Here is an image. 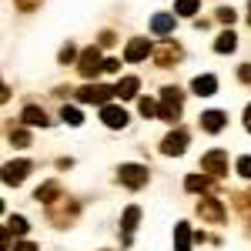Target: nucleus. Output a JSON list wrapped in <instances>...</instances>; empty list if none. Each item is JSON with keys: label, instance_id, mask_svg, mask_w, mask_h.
I'll return each instance as SVG.
<instances>
[{"label": "nucleus", "instance_id": "1", "mask_svg": "<svg viewBox=\"0 0 251 251\" xmlns=\"http://www.w3.org/2000/svg\"><path fill=\"white\" fill-rule=\"evenodd\" d=\"M117 177H121L124 188L137 191V188L148 184V168H144V164H121V168H117Z\"/></svg>", "mask_w": 251, "mask_h": 251}, {"label": "nucleus", "instance_id": "2", "mask_svg": "<svg viewBox=\"0 0 251 251\" xmlns=\"http://www.w3.org/2000/svg\"><path fill=\"white\" fill-rule=\"evenodd\" d=\"M114 94H117V87H107V84H87V87L77 91V97L84 104H107Z\"/></svg>", "mask_w": 251, "mask_h": 251}, {"label": "nucleus", "instance_id": "3", "mask_svg": "<svg viewBox=\"0 0 251 251\" xmlns=\"http://www.w3.org/2000/svg\"><path fill=\"white\" fill-rule=\"evenodd\" d=\"M201 168H204V174H211V177H225L228 174V154L225 151H208V154L201 157Z\"/></svg>", "mask_w": 251, "mask_h": 251}, {"label": "nucleus", "instance_id": "4", "mask_svg": "<svg viewBox=\"0 0 251 251\" xmlns=\"http://www.w3.org/2000/svg\"><path fill=\"white\" fill-rule=\"evenodd\" d=\"M148 54H154V44L148 37H134L127 44V50H124V60H131V64H141V60L148 57Z\"/></svg>", "mask_w": 251, "mask_h": 251}, {"label": "nucleus", "instance_id": "5", "mask_svg": "<svg viewBox=\"0 0 251 251\" xmlns=\"http://www.w3.org/2000/svg\"><path fill=\"white\" fill-rule=\"evenodd\" d=\"M104 64H107V60H100V50H97V47H87V50L80 54V74H84V77H94L97 71H104Z\"/></svg>", "mask_w": 251, "mask_h": 251}, {"label": "nucleus", "instance_id": "6", "mask_svg": "<svg viewBox=\"0 0 251 251\" xmlns=\"http://www.w3.org/2000/svg\"><path fill=\"white\" fill-rule=\"evenodd\" d=\"M184 148H188V134H184V131H171V134L161 141V151H164L168 157L184 154Z\"/></svg>", "mask_w": 251, "mask_h": 251}, {"label": "nucleus", "instance_id": "7", "mask_svg": "<svg viewBox=\"0 0 251 251\" xmlns=\"http://www.w3.org/2000/svg\"><path fill=\"white\" fill-rule=\"evenodd\" d=\"M27 171H30V161H10V164L3 168V184H7V188L20 184V181L27 177Z\"/></svg>", "mask_w": 251, "mask_h": 251}, {"label": "nucleus", "instance_id": "8", "mask_svg": "<svg viewBox=\"0 0 251 251\" xmlns=\"http://www.w3.org/2000/svg\"><path fill=\"white\" fill-rule=\"evenodd\" d=\"M154 60L161 67H171V64L181 60V47L177 44H161V47H154Z\"/></svg>", "mask_w": 251, "mask_h": 251}, {"label": "nucleus", "instance_id": "9", "mask_svg": "<svg viewBox=\"0 0 251 251\" xmlns=\"http://www.w3.org/2000/svg\"><path fill=\"white\" fill-rule=\"evenodd\" d=\"M100 121H104L107 127H124V124H127V111H124V107L104 104V107H100Z\"/></svg>", "mask_w": 251, "mask_h": 251}, {"label": "nucleus", "instance_id": "10", "mask_svg": "<svg viewBox=\"0 0 251 251\" xmlns=\"http://www.w3.org/2000/svg\"><path fill=\"white\" fill-rule=\"evenodd\" d=\"M225 124H228V114H225V111H204V114H201V127H204L208 134H218Z\"/></svg>", "mask_w": 251, "mask_h": 251}, {"label": "nucleus", "instance_id": "11", "mask_svg": "<svg viewBox=\"0 0 251 251\" xmlns=\"http://www.w3.org/2000/svg\"><path fill=\"white\" fill-rule=\"evenodd\" d=\"M184 184H188V191H194V194H208L214 188V184H211V174H188V177H184Z\"/></svg>", "mask_w": 251, "mask_h": 251}, {"label": "nucleus", "instance_id": "12", "mask_svg": "<svg viewBox=\"0 0 251 251\" xmlns=\"http://www.w3.org/2000/svg\"><path fill=\"white\" fill-rule=\"evenodd\" d=\"M191 91H194L198 97H211L214 91H218V80H214L211 74H201V77L191 80Z\"/></svg>", "mask_w": 251, "mask_h": 251}, {"label": "nucleus", "instance_id": "13", "mask_svg": "<svg viewBox=\"0 0 251 251\" xmlns=\"http://www.w3.org/2000/svg\"><path fill=\"white\" fill-rule=\"evenodd\" d=\"M174 251H191V228H188V221H177V228H174Z\"/></svg>", "mask_w": 251, "mask_h": 251}, {"label": "nucleus", "instance_id": "14", "mask_svg": "<svg viewBox=\"0 0 251 251\" xmlns=\"http://www.w3.org/2000/svg\"><path fill=\"white\" fill-rule=\"evenodd\" d=\"M198 214H201L204 221H221V218H225V208H221L218 201H201V204H198Z\"/></svg>", "mask_w": 251, "mask_h": 251}, {"label": "nucleus", "instance_id": "15", "mask_svg": "<svg viewBox=\"0 0 251 251\" xmlns=\"http://www.w3.org/2000/svg\"><path fill=\"white\" fill-rule=\"evenodd\" d=\"M151 27H154V34H161V37H168L174 30V17L171 14H154V20H151Z\"/></svg>", "mask_w": 251, "mask_h": 251}, {"label": "nucleus", "instance_id": "16", "mask_svg": "<svg viewBox=\"0 0 251 251\" xmlns=\"http://www.w3.org/2000/svg\"><path fill=\"white\" fill-rule=\"evenodd\" d=\"M234 47H238V37H234V30H225L221 37L214 40V50H218V54H231Z\"/></svg>", "mask_w": 251, "mask_h": 251}, {"label": "nucleus", "instance_id": "17", "mask_svg": "<svg viewBox=\"0 0 251 251\" xmlns=\"http://www.w3.org/2000/svg\"><path fill=\"white\" fill-rule=\"evenodd\" d=\"M137 221H141V211L137 208H127L124 211V245H131V231L137 228Z\"/></svg>", "mask_w": 251, "mask_h": 251}, {"label": "nucleus", "instance_id": "18", "mask_svg": "<svg viewBox=\"0 0 251 251\" xmlns=\"http://www.w3.org/2000/svg\"><path fill=\"white\" fill-rule=\"evenodd\" d=\"M114 87H117V97H121V100H127V97H134V94H137L141 80H137V77H124L121 84H114Z\"/></svg>", "mask_w": 251, "mask_h": 251}, {"label": "nucleus", "instance_id": "19", "mask_svg": "<svg viewBox=\"0 0 251 251\" xmlns=\"http://www.w3.org/2000/svg\"><path fill=\"white\" fill-rule=\"evenodd\" d=\"M198 7H201V0H177V3H174V14H181V17H194Z\"/></svg>", "mask_w": 251, "mask_h": 251}, {"label": "nucleus", "instance_id": "20", "mask_svg": "<svg viewBox=\"0 0 251 251\" xmlns=\"http://www.w3.org/2000/svg\"><path fill=\"white\" fill-rule=\"evenodd\" d=\"M24 124H37V127H44V124H47V114H44L40 107H24Z\"/></svg>", "mask_w": 251, "mask_h": 251}, {"label": "nucleus", "instance_id": "21", "mask_svg": "<svg viewBox=\"0 0 251 251\" xmlns=\"http://www.w3.org/2000/svg\"><path fill=\"white\" fill-rule=\"evenodd\" d=\"M157 117H164L168 124H174V121H181V104H161V111H157Z\"/></svg>", "mask_w": 251, "mask_h": 251}, {"label": "nucleus", "instance_id": "22", "mask_svg": "<svg viewBox=\"0 0 251 251\" xmlns=\"http://www.w3.org/2000/svg\"><path fill=\"white\" fill-rule=\"evenodd\" d=\"M137 111H141V117H157L161 107L154 104V97H141V100H137Z\"/></svg>", "mask_w": 251, "mask_h": 251}, {"label": "nucleus", "instance_id": "23", "mask_svg": "<svg viewBox=\"0 0 251 251\" xmlns=\"http://www.w3.org/2000/svg\"><path fill=\"white\" fill-rule=\"evenodd\" d=\"M161 100L164 104H184V91L181 87H164L161 91Z\"/></svg>", "mask_w": 251, "mask_h": 251}, {"label": "nucleus", "instance_id": "24", "mask_svg": "<svg viewBox=\"0 0 251 251\" xmlns=\"http://www.w3.org/2000/svg\"><path fill=\"white\" fill-rule=\"evenodd\" d=\"M54 198H60V188L50 181V184H44V188H37V201H54Z\"/></svg>", "mask_w": 251, "mask_h": 251}, {"label": "nucleus", "instance_id": "25", "mask_svg": "<svg viewBox=\"0 0 251 251\" xmlns=\"http://www.w3.org/2000/svg\"><path fill=\"white\" fill-rule=\"evenodd\" d=\"M60 117H64L67 124H74V127H77L80 121H84V114H80L77 107H60Z\"/></svg>", "mask_w": 251, "mask_h": 251}, {"label": "nucleus", "instance_id": "26", "mask_svg": "<svg viewBox=\"0 0 251 251\" xmlns=\"http://www.w3.org/2000/svg\"><path fill=\"white\" fill-rule=\"evenodd\" d=\"M10 141H14L17 148H27V144H30V134H27L24 127H17V131H10Z\"/></svg>", "mask_w": 251, "mask_h": 251}, {"label": "nucleus", "instance_id": "27", "mask_svg": "<svg viewBox=\"0 0 251 251\" xmlns=\"http://www.w3.org/2000/svg\"><path fill=\"white\" fill-rule=\"evenodd\" d=\"M238 174H241V177H251V154L238 157Z\"/></svg>", "mask_w": 251, "mask_h": 251}, {"label": "nucleus", "instance_id": "28", "mask_svg": "<svg viewBox=\"0 0 251 251\" xmlns=\"http://www.w3.org/2000/svg\"><path fill=\"white\" fill-rule=\"evenodd\" d=\"M7 231L24 234V231H27V221H24V218H10V221H7Z\"/></svg>", "mask_w": 251, "mask_h": 251}, {"label": "nucleus", "instance_id": "29", "mask_svg": "<svg viewBox=\"0 0 251 251\" xmlns=\"http://www.w3.org/2000/svg\"><path fill=\"white\" fill-rule=\"evenodd\" d=\"M218 20H221V24H234V20H238V14H234L231 7H221V10H218Z\"/></svg>", "mask_w": 251, "mask_h": 251}, {"label": "nucleus", "instance_id": "30", "mask_svg": "<svg viewBox=\"0 0 251 251\" xmlns=\"http://www.w3.org/2000/svg\"><path fill=\"white\" fill-rule=\"evenodd\" d=\"M74 57H77V50H74V47L67 44V47L60 50V64H71V60H74Z\"/></svg>", "mask_w": 251, "mask_h": 251}, {"label": "nucleus", "instance_id": "31", "mask_svg": "<svg viewBox=\"0 0 251 251\" xmlns=\"http://www.w3.org/2000/svg\"><path fill=\"white\" fill-rule=\"evenodd\" d=\"M238 77L245 80V84H251V64H241V67H238Z\"/></svg>", "mask_w": 251, "mask_h": 251}, {"label": "nucleus", "instance_id": "32", "mask_svg": "<svg viewBox=\"0 0 251 251\" xmlns=\"http://www.w3.org/2000/svg\"><path fill=\"white\" fill-rule=\"evenodd\" d=\"M14 251H37V245H34V241H17Z\"/></svg>", "mask_w": 251, "mask_h": 251}, {"label": "nucleus", "instance_id": "33", "mask_svg": "<svg viewBox=\"0 0 251 251\" xmlns=\"http://www.w3.org/2000/svg\"><path fill=\"white\" fill-rule=\"evenodd\" d=\"M34 3H37V0H17V7H20V10H30Z\"/></svg>", "mask_w": 251, "mask_h": 251}, {"label": "nucleus", "instance_id": "34", "mask_svg": "<svg viewBox=\"0 0 251 251\" xmlns=\"http://www.w3.org/2000/svg\"><path fill=\"white\" fill-rule=\"evenodd\" d=\"M245 127L251 131V104H248V111H245Z\"/></svg>", "mask_w": 251, "mask_h": 251}, {"label": "nucleus", "instance_id": "35", "mask_svg": "<svg viewBox=\"0 0 251 251\" xmlns=\"http://www.w3.org/2000/svg\"><path fill=\"white\" fill-rule=\"evenodd\" d=\"M248 20H251V3H248Z\"/></svg>", "mask_w": 251, "mask_h": 251}]
</instances>
